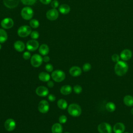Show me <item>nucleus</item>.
Returning a JSON list of instances; mask_svg holds the SVG:
<instances>
[{
    "label": "nucleus",
    "instance_id": "f257e3e1",
    "mask_svg": "<svg viewBox=\"0 0 133 133\" xmlns=\"http://www.w3.org/2000/svg\"><path fill=\"white\" fill-rule=\"evenodd\" d=\"M128 70V65L124 61H119L116 62L115 67V73L118 76L125 75Z\"/></svg>",
    "mask_w": 133,
    "mask_h": 133
},
{
    "label": "nucleus",
    "instance_id": "f03ea898",
    "mask_svg": "<svg viewBox=\"0 0 133 133\" xmlns=\"http://www.w3.org/2000/svg\"><path fill=\"white\" fill-rule=\"evenodd\" d=\"M68 111L69 114L71 116L77 117L81 114L82 109L78 104L72 103L69 105L68 109Z\"/></svg>",
    "mask_w": 133,
    "mask_h": 133
},
{
    "label": "nucleus",
    "instance_id": "7ed1b4c3",
    "mask_svg": "<svg viewBox=\"0 0 133 133\" xmlns=\"http://www.w3.org/2000/svg\"><path fill=\"white\" fill-rule=\"evenodd\" d=\"M52 79L57 82H61L63 81L65 77V73L61 70H56L51 74Z\"/></svg>",
    "mask_w": 133,
    "mask_h": 133
},
{
    "label": "nucleus",
    "instance_id": "20e7f679",
    "mask_svg": "<svg viewBox=\"0 0 133 133\" xmlns=\"http://www.w3.org/2000/svg\"><path fill=\"white\" fill-rule=\"evenodd\" d=\"M33 10L30 7H24L21 11L22 17L25 20H30L33 16Z\"/></svg>",
    "mask_w": 133,
    "mask_h": 133
},
{
    "label": "nucleus",
    "instance_id": "39448f33",
    "mask_svg": "<svg viewBox=\"0 0 133 133\" xmlns=\"http://www.w3.org/2000/svg\"><path fill=\"white\" fill-rule=\"evenodd\" d=\"M18 34L21 37H25L31 33V28L28 25H22L18 30Z\"/></svg>",
    "mask_w": 133,
    "mask_h": 133
},
{
    "label": "nucleus",
    "instance_id": "423d86ee",
    "mask_svg": "<svg viewBox=\"0 0 133 133\" xmlns=\"http://www.w3.org/2000/svg\"><path fill=\"white\" fill-rule=\"evenodd\" d=\"M98 130L100 133H112V127L108 123L103 122L98 126Z\"/></svg>",
    "mask_w": 133,
    "mask_h": 133
},
{
    "label": "nucleus",
    "instance_id": "0eeeda50",
    "mask_svg": "<svg viewBox=\"0 0 133 133\" xmlns=\"http://www.w3.org/2000/svg\"><path fill=\"white\" fill-rule=\"evenodd\" d=\"M43 58L38 54H34L31 57V64L34 67L39 66L43 62Z\"/></svg>",
    "mask_w": 133,
    "mask_h": 133
},
{
    "label": "nucleus",
    "instance_id": "6e6552de",
    "mask_svg": "<svg viewBox=\"0 0 133 133\" xmlns=\"http://www.w3.org/2000/svg\"><path fill=\"white\" fill-rule=\"evenodd\" d=\"M59 16V12L56 8L49 10L46 13V17L50 21L56 20Z\"/></svg>",
    "mask_w": 133,
    "mask_h": 133
},
{
    "label": "nucleus",
    "instance_id": "1a4fd4ad",
    "mask_svg": "<svg viewBox=\"0 0 133 133\" xmlns=\"http://www.w3.org/2000/svg\"><path fill=\"white\" fill-rule=\"evenodd\" d=\"M49 109V105L48 102L45 100H42L38 104V111L42 113H47Z\"/></svg>",
    "mask_w": 133,
    "mask_h": 133
},
{
    "label": "nucleus",
    "instance_id": "9d476101",
    "mask_svg": "<svg viewBox=\"0 0 133 133\" xmlns=\"http://www.w3.org/2000/svg\"><path fill=\"white\" fill-rule=\"evenodd\" d=\"M16 122L12 118L7 119L5 122V128L8 131L14 130L16 128Z\"/></svg>",
    "mask_w": 133,
    "mask_h": 133
},
{
    "label": "nucleus",
    "instance_id": "9b49d317",
    "mask_svg": "<svg viewBox=\"0 0 133 133\" xmlns=\"http://www.w3.org/2000/svg\"><path fill=\"white\" fill-rule=\"evenodd\" d=\"M26 46L28 50L33 51L36 50L38 48L39 44L38 42L35 39H31L27 42Z\"/></svg>",
    "mask_w": 133,
    "mask_h": 133
},
{
    "label": "nucleus",
    "instance_id": "f8f14e48",
    "mask_svg": "<svg viewBox=\"0 0 133 133\" xmlns=\"http://www.w3.org/2000/svg\"><path fill=\"white\" fill-rule=\"evenodd\" d=\"M14 21L10 18H6L2 20L1 22V26L6 29H10L14 25Z\"/></svg>",
    "mask_w": 133,
    "mask_h": 133
},
{
    "label": "nucleus",
    "instance_id": "ddd939ff",
    "mask_svg": "<svg viewBox=\"0 0 133 133\" xmlns=\"http://www.w3.org/2000/svg\"><path fill=\"white\" fill-rule=\"evenodd\" d=\"M132 57V52L130 50L125 49L123 50L120 54L121 58L124 61L129 60Z\"/></svg>",
    "mask_w": 133,
    "mask_h": 133
},
{
    "label": "nucleus",
    "instance_id": "4468645a",
    "mask_svg": "<svg viewBox=\"0 0 133 133\" xmlns=\"http://www.w3.org/2000/svg\"><path fill=\"white\" fill-rule=\"evenodd\" d=\"M49 91L47 87L43 86L38 87L36 89V94L41 97H45L48 95Z\"/></svg>",
    "mask_w": 133,
    "mask_h": 133
},
{
    "label": "nucleus",
    "instance_id": "2eb2a0df",
    "mask_svg": "<svg viewBox=\"0 0 133 133\" xmlns=\"http://www.w3.org/2000/svg\"><path fill=\"white\" fill-rule=\"evenodd\" d=\"M125 129V127L124 124L121 122L116 123L113 128V130L114 133H123Z\"/></svg>",
    "mask_w": 133,
    "mask_h": 133
},
{
    "label": "nucleus",
    "instance_id": "dca6fc26",
    "mask_svg": "<svg viewBox=\"0 0 133 133\" xmlns=\"http://www.w3.org/2000/svg\"><path fill=\"white\" fill-rule=\"evenodd\" d=\"M69 73L71 76L74 77H76L79 76L82 73L81 69L77 66H74L70 68L69 70Z\"/></svg>",
    "mask_w": 133,
    "mask_h": 133
},
{
    "label": "nucleus",
    "instance_id": "f3484780",
    "mask_svg": "<svg viewBox=\"0 0 133 133\" xmlns=\"http://www.w3.org/2000/svg\"><path fill=\"white\" fill-rule=\"evenodd\" d=\"M5 6L9 8H13L17 7L19 4V0H3Z\"/></svg>",
    "mask_w": 133,
    "mask_h": 133
},
{
    "label": "nucleus",
    "instance_id": "a211bd4d",
    "mask_svg": "<svg viewBox=\"0 0 133 133\" xmlns=\"http://www.w3.org/2000/svg\"><path fill=\"white\" fill-rule=\"evenodd\" d=\"M15 49L19 52L23 51L25 49V45L24 44L20 41H16L14 45Z\"/></svg>",
    "mask_w": 133,
    "mask_h": 133
},
{
    "label": "nucleus",
    "instance_id": "6ab92c4d",
    "mask_svg": "<svg viewBox=\"0 0 133 133\" xmlns=\"http://www.w3.org/2000/svg\"><path fill=\"white\" fill-rule=\"evenodd\" d=\"M72 91V87L69 85H65L63 86L60 89V92L62 95H67L71 93Z\"/></svg>",
    "mask_w": 133,
    "mask_h": 133
},
{
    "label": "nucleus",
    "instance_id": "aec40b11",
    "mask_svg": "<svg viewBox=\"0 0 133 133\" xmlns=\"http://www.w3.org/2000/svg\"><path fill=\"white\" fill-rule=\"evenodd\" d=\"M123 102L124 104L128 107L133 105V97L130 95H126L124 97Z\"/></svg>",
    "mask_w": 133,
    "mask_h": 133
},
{
    "label": "nucleus",
    "instance_id": "412c9836",
    "mask_svg": "<svg viewBox=\"0 0 133 133\" xmlns=\"http://www.w3.org/2000/svg\"><path fill=\"white\" fill-rule=\"evenodd\" d=\"M62 127L60 123H55L51 127L52 133H62Z\"/></svg>",
    "mask_w": 133,
    "mask_h": 133
},
{
    "label": "nucleus",
    "instance_id": "4be33fe9",
    "mask_svg": "<svg viewBox=\"0 0 133 133\" xmlns=\"http://www.w3.org/2000/svg\"><path fill=\"white\" fill-rule=\"evenodd\" d=\"M59 10L62 14H67L70 11V7L67 4H61L59 7Z\"/></svg>",
    "mask_w": 133,
    "mask_h": 133
},
{
    "label": "nucleus",
    "instance_id": "5701e85b",
    "mask_svg": "<svg viewBox=\"0 0 133 133\" xmlns=\"http://www.w3.org/2000/svg\"><path fill=\"white\" fill-rule=\"evenodd\" d=\"M39 53L43 56H46L49 52V47L46 44H42L39 48Z\"/></svg>",
    "mask_w": 133,
    "mask_h": 133
},
{
    "label": "nucleus",
    "instance_id": "b1692460",
    "mask_svg": "<svg viewBox=\"0 0 133 133\" xmlns=\"http://www.w3.org/2000/svg\"><path fill=\"white\" fill-rule=\"evenodd\" d=\"M38 78L42 82H48L50 80V77L49 74L46 72H41L38 75Z\"/></svg>",
    "mask_w": 133,
    "mask_h": 133
},
{
    "label": "nucleus",
    "instance_id": "393cba45",
    "mask_svg": "<svg viewBox=\"0 0 133 133\" xmlns=\"http://www.w3.org/2000/svg\"><path fill=\"white\" fill-rule=\"evenodd\" d=\"M7 39V34L2 29H0V43H4Z\"/></svg>",
    "mask_w": 133,
    "mask_h": 133
},
{
    "label": "nucleus",
    "instance_id": "a878e982",
    "mask_svg": "<svg viewBox=\"0 0 133 133\" xmlns=\"http://www.w3.org/2000/svg\"><path fill=\"white\" fill-rule=\"evenodd\" d=\"M57 105L58 107L64 110L65 109L68 107V103L64 99H59L57 102Z\"/></svg>",
    "mask_w": 133,
    "mask_h": 133
},
{
    "label": "nucleus",
    "instance_id": "bb28decb",
    "mask_svg": "<svg viewBox=\"0 0 133 133\" xmlns=\"http://www.w3.org/2000/svg\"><path fill=\"white\" fill-rule=\"evenodd\" d=\"M105 108L107 111L109 112H113L115 111L116 109V106L115 104L112 102H109L106 104L105 105Z\"/></svg>",
    "mask_w": 133,
    "mask_h": 133
},
{
    "label": "nucleus",
    "instance_id": "cd10ccee",
    "mask_svg": "<svg viewBox=\"0 0 133 133\" xmlns=\"http://www.w3.org/2000/svg\"><path fill=\"white\" fill-rule=\"evenodd\" d=\"M30 24L31 26L33 28H37L39 26V23L36 19H32L30 21Z\"/></svg>",
    "mask_w": 133,
    "mask_h": 133
},
{
    "label": "nucleus",
    "instance_id": "c85d7f7f",
    "mask_svg": "<svg viewBox=\"0 0 133 133\" xmlns=\"http://www.w3.org/2000/svg\"><path fill=\"white\" fill-rule=\"evenodd\" d=\"M21 2L25 5H32L36 1V0H21Z\"/></svg>",
    "mask_w": 133,
    "mask_h": 133
},
{
    "label": "nucleus",
    "instance_id": "c756f323",
    "mask_svg": "<svg viewBox=\"0 0 133 133\" xmlns=\"http://www.w3.org/2000/svg\"><path fill=\"white\" fill-rule=\"evenodd\" d=\"M73 90H74V91L76 94H80V93L82 92V87H81L80 85H76L74 86V87H73Z\"/></svg>",
    "mask_w": 133,
    "mask_h": 133
},
{
    "label": "nucleus",
    "instance_id": "7c9ffc66",
    "mask_svg": "<svg viewBox=\"0 0 133 133\" xmlns=\"http://www.w3.org/2000/svg\"><path fill=\"white\" fill-rule=\"evenodd\" d=\"M91 65L89 63H86L83 66V70L84 72L89 71L91 69Z\"/></svg>",
    "mask_w": 133,
    "mask_h": 133
},
{
    "label": "nucleus",
    "instance_id": "2f4dec72",
    "mask_svg": "<svg viewBox=\"0 0 133 133\" xmlns=\"http://www.w3.org/2000/svg\"><path fill=\"white\" fill-rule=\"evenodd\" d=\"M31 37L32 39H37L39 37V33L37 31H34L31 32Z\"/></svg>",
    "mask_w": 133,
    "mask_h": 133
},
{
    "label": "nucleus",
    "instance_id": "473e14b6",
    "mask_svg": "<svg viewBox=\"0 0 133 133\" xmlns=\"http://www.w3.org/2000/svg\"><path fill=\"white\" fill-rule=\"evenodd\" d=\"M67 121V117L65 115H61L59 118V122L60 124L65 123Z\"/></svg>",
    "mask_w": 133,
    "mask_h": 133
},
{
    "label": "nucleus",
    "instance_id": "72a5a7b5",
    "mask_svg": "<svg viewBox=\"0 0 133 133\" xmlns=\"http://www.w3.org/2000/svg\"><path fill=\"white\" fill-rule=\"evenodd\" d=\"M119 58H120V57L117 54H116L113 55L112 56V61L114 62H117L118 61H119Z\"/></svg>",
    "mask_w": 133,
    "mask_h": 133
},
{
    "label": "nucleus",
    "instance_id": "f704fd0d",
    "mask_svg": "<svg viewBox=\"0 0 133 133\" xmlns=\"http://www.w3.org/2000/svg\"><path fill=\"white\" fill-rule=\"evenodd\" d=\"M45 69L47 72H51L53 70V66L50 63L47 64L45 66Z\"/></svg>",
    "mask_w": 133,
    "mask_h": 133
},
{
    "label": "nucleus",
    "instance_id": "c9c22d12",
    "mask_svg": "<svg viewBox=\"0 0 133 133\" xmlns=\"http://www.w3.org/2000/svg\"><path fill=\"white\" fill-rule=\"evenodd\" d=\"M23 58L25 60H28L31 58V54L29 51H25L23 54Z\"/></svg>",
    "mask_w": 133,
    "mask_h": 133
},
{
    "label": "nucleus",
    "instance_id": "e433bc0d",
    "mask_svg": "<svg viewBox=\"0 0 133 133\" xmlns=\"http://www.w3.org/2000/svg\"><path fill=\"white\" fill-rule=\"evenodd\" d=\"M51 6L54 8H56L57 7H58L59 6V2L57 0H54L51 3Z\"/></svg>",
    "mask_w": 133,
    "mask_h": 133
},
{
    "label": "nucleus",
    "instance_id": "4c0bfd02",
    "mask_svg": "<svg viewBox=\"0 0 133 133\" xmlns=\"http://www.w3.org/2000/svg\"><path fill=\"white\" fill-rule=\"evenodd\" d=\"M48 98L50 101H54L56 100V97L52 94H49L48 96Z\"/></svg>",
    "mask_w": 133,
    "mask_h": 133
},
{
    "label": "nucleus",
    "instance_id": "58836bf2",
    "mask_svg": "<svg viewBox=\"0 0 133 133\" xmlns=\"http://www.w3.org/2000/svg\"><path fill=\"white\" fill-rule=\"evenodd\" d=\"M47 86L49 87H50V88H51V87H52L54 86V83L51 81H48L47 82Z\"/></svg>",
    "mask_w": 133,
    "mask_h": 133
},
{
    "label": "nucleus",
    "instance_id": "ea45409f",
    "mask_svg": "<svg viewBox=\"0 0 133 133\" xmlns=\"http://www.w3.org/2000/svg\"><path fill=\"white\" fill-rule=\"evenodd\" d=\"M43 4L47 5L49 3H50L51 1V0H39Z\"/></svg>",
    "mask_w": 133,
    "mask_h": 133
},
{
    "label": "nucleus",
    "instance_id": "a19ab883",
    "mask_svg": "<svg viewBox=\"0 0 133 133\" xmlns=\"http://www.w3.org/2000/svg\"><path fill=\"white\" fill-rule=\"evenodd\" d=\"M43 61H44V62H48V61L50 60V58H49L48 56H44V58H43Z\"/></svg>",
    "mask_w": 133,
    "mask_h": 133
},
{
    "label": "nucleus",
    "instance_id": "79ce46f5",
    "mask_svg": "<svg viewBox=\"0 0 133 133\" xmlns=\"http://www.w3.org/2000/svg\"><path fill=\"white\" fill-rule=\"evenodd\" d=\"M131 113L133 115V108H132L131 110Z\"/></svg>",
    "mask_w": 133,
    "mask_h": 133
},
{
    "label": "nucleus",
    "instance_id": "37998d69",
    "mask_svg": "<svg viewBox=\"0 0 133 133\" xmlns=\"http://www.w3.org/2000/svg\"><path fill=\"white\" fill-rule=\"evenodd\" d=\"M1 48H2V46H1V45L0 44V50H1Z\"/></svg>",
    "mask_w": 133,
    "mask_h": 133
},
{
    "label": "nucleus",
    "instance_id": "c03bdc74",
    "mask_svg": "<svg viewBox=\"0 0 133 133\" xmlns=\"http://www.w3.org/2000/svg\"><path fill=\"white\" fill-rule=\"evenodd\" d=\"M64 133H70V132H64Z\"/></svg>",
    "mask_w": 133,
    "mask_h": 133
},
{
    "label": "nucleus",
    "instance_id": "a18cd8bd",
    "mask_svg": "<svg viewBox=\"0 0 133 133\" xmlns=\"http://www.w3.org/2000/svg\"><path fill=\"white\" fill-rule=\"evenodd\" d=\"M125 133H129V132H125Z\"/></svg>",
    "mask_w": 133,
    "mask_h": 133
},
{
    "label": "nucleus",
    "instance_id": "49530a36",
    "mask_svg": "<svg viewBox=\"0 0 133 133\" xmlns=\"http://www.w3.org/2000/svg\"><path fill=\"white\" fill-rule=\"evenodd\" d=\"M132 133H133V131H132Z\"/></svg>",
    "mask_w": 133,
    "mask_h": 133
}]
</instances>
